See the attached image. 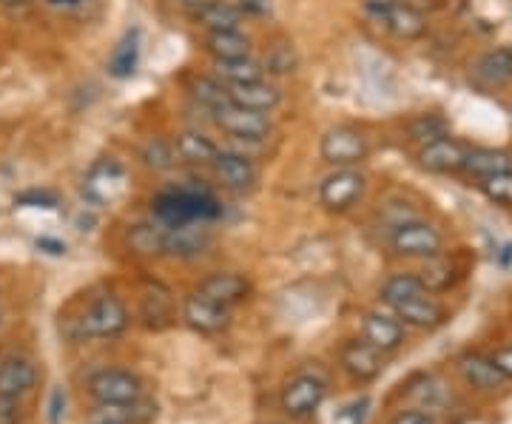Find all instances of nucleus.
Listing matches in <instances>:
<instances>
[{
    "label": "nucleus",
    "instance_id": "nucleus-39",
    "mask_svg": "<svg viewBox=\"0 0 512 424\" xmlns=\"http://www.w3.org/2000/svg\"><path fill=\"white\" fill-rule=\"evenodd\" d=\"M63 413H66V393L55 388L52 390V399H49V424L63 422Z\"/></svg>",
    "mask_w": 512,
    "mask_h": 424
},
{
    "label": "nucleus",
    "instance_id": "nucleus-10",
    "mask_svg": "<svg viewBox=\"0 0 512 424\" xmlns=\"http://www.w3.org/2000/svg\"><path fill=\"white\" fill-rule=\"evenodd\" d=\"M214 123L225 134H231L234 140H245V143H262L271 134V117L268 114L239 109L234 103H228V106L214 111Z\"/></svg>",
    "mask_w": 512,
    "mask_h": 424
},
{
    "label": "nucleus",
    "instance_id": "nucleus-3",
    "mask_svg": "<svg viewBox=\"0 0 512 424\" xmlns=\"http://www.w3.org/2000/svg\"><path fill=\"white\" fill-rule=\"evenodd\" d=\"M128 308L123 299L114 294H103L77 319V336L80 339H117L128 328Z\"/></svg>",
    "mask_w": 512,
    "mask_h": 424
},
{
    "label": "nucleus",
    "instance_id": "nucleus-1",
    "mask_svg": "<svg viewBox=\"0 0 512 424\" xmlns=\"http://www.w3.org/2000/svg\"><path fill=\"white\" fill-rule=\"evenodd\" d=\"M154 220L165 228L180 225H208L222 214L220 203L202 188H171L151 200Z\"/></svg>",
    "mask_w": 512,
    "mask_h": 424
},
{
    "label": "nucleus",
    "instance_id": "nucleus-8",
    "mask_svg": "<svg viewBox=\"0 0 512 424\" xmlns=\"http://www.w3.org/2000/svg\"><path fill=\"white\" fill-rule=\"evenodd\" d=\"M367 180L359 168H336L319 185V203L330 214H345L365 197Z\"/></svg>",
    "mask_w": 512,
    "mask_h": 424
},
{
    "label": "nucleus",
    "instance_id": "nucleus-16",
    "mask_svg": "<svg viewBox=\"0 0 512 424\" xmlns=\"http://www.w3.org/2000/svg\"><path fill=\"white\" fill-rule=\"evenodd\" d=\"M194 291L205 299H211V302H217V305L234 308L242 299L251 296V279L242 277L237 271H217V274H208L205 279H200V285Z\"/></svg>",
    "mask_w": 512,
    "mask_h": 424
},
{
    "label": "nucleus",
    "instance_id": "nucleus-22",
    "mask_svg": "<svg viewBox=\"0 0 512 424\" xmlns=\"http://www.w3.org/2000/svg\"><path fill=\"white\" fill-rule=\"evenodd\" d=\"M228 103H234L239 109L271 114L282 103V92L276 89L274 83H268V80L239 83V86H228Z\"/></svg>",
    "mask_w": 512,
    "mask_h": 424
},
{
    "label": "nucleus",
    "instance_id": "nucleus-46",
    "mask_svg": "<svg viewBox=\"0 0 512 424\" xmlns=\"http://www.w3.org/2000/svg\"><path fill=\"white\" fill-rule=\"evenodd\" d=\"M97 424H123V422H111V419H100Z\"/></svg>",
    "mask_w": 512,
    "mask_h": 424
},
{
    "label": "nucleus",
    "instance_id": "nucleus-23",
    "mask_svg": "<svg viewBox=\"0 0 512 424\" xmlns=\"http://www.w3.org/2000/svg\"><path fill=\"white\" fill-rule=\"evenodd\" d=\"M211 248V234L205 225H180V228H168L165 237V257L191 259L200 257Z\"/></svg>",
    "mask_w": 512,
    "mask_h": 424
},
{
    "label": "nucleus",
    "instance_id": "nucleus-6",
    "mask_svg": "<svg viewBox=\"0 0 512 424\" xmlns=\"http://www.w3.org/2000/svg\"><path fill=\"white\" fill-rule=\"evenodd\" d=\"M365 12L399 40H421L427 35V18L410 3L399 0H365Z\"/></svg>",
    "mask_w": 512,
    "mask_h": 424
},
{
    "label": "nucleus",
    "instance_id": "nucleus-34",
    "mask_svg": "<svg viewBox=\"0 0 512 424\" xmlns=\"http://www.w3.org/2000/svg\"><path fill=\"white\" fill-rule=\"evenodd\" d=\"M140 163L151 171H168L177 163V154H174L171 143H165L160 137H151L146 146L140 148Z\"/></svg>",
    "mask_w": 512,
    "mask_h": 424
},
{
    "label": "nucleus",
    "instance_id": "nucleus-30",
    "mask_svg": "<svg viewBox=\"0 0 512 424\" xmlns=\"http://www.w3.org/2000/svg\"><path fill=\"white\" fill-rule=\"evenodd\" d=\"M137 63H140V29H128L111 49L109 74L117 80H126L137 72Z\"/></svg>",
    "mask_w": 512,
    "mask_h": 424
},
{
    "label": "nucleus",
    "instance_id": "nucleus-19",
    "mask_svg": "<svg viewBox=\"0 0 512 424\" xmlns=\"http://www.w3.org/2000/svg\"><path fill=\"white\" fill-rule=\"evenodd\" d=\"M458 373L461 379L470 385L473 390H481V393H493V390H501L507 385V379L501 376V370L495 368L490 356H481V353H464L458 356Z\"/></svg>",
    "mask_w": 512,
    "mask_h": 424
},
{
    "label": "nucleus",
    "instance_id": "nucleus-4",
    "mask_svg": "<svg viewBox=\"0 0 512 424\" xmlns=\"http://www.w3.org/2000/svg\"><path fill=\"white\" fill-rule=\"evenodd\" d=\"M390 248L404 259H430L444 254V237L430 222L402 220L390 231Z\"/></svg>",
    "mask_w": 512,
    "mask_h": 424
},
{
    "label": "nucleus",
    "instance_id": "nucleus-48",
    "mask_svg": "<svg viewBox=\"0 0 512 424\" xmlns=\"http://www.w3.org/2000/svg\"><path fill=\"white\" fill-rule=\"evenodd\" d=\"M271 424H279V422H271Z\"/></svg>",
    "mask_w": 512,
    "mask_h": 424
},
{
    "label": "nucleus",
    "instance_id": "nucleus-25",
    "mask_svg": "<svg viewBox=\"0 0 512 424\" xmlns=\"http://www.w3.org/2000/svg\"><path fill=\"white\" fill-rule=\"evenodd\" d=\"M165 237H168V228L160 222H140L128 231V251L137 254V257L157 259L165 257Z\"/></svg>",
    "mask_w": 512,
    "mask_h": 424
},
{
    "label": "nucleus",
    "instance_id": "nucleus-35",
    "mask_svg": "<svg viewBox=\"0 0 512 424\" xmlns=\"http://www.w3.org/2000/svg\"><path fill=\"white\" fill-rule=\"evenodd\" d=\"M478 188H481V194L490 203L501 205V208H512V168L510 171H498L493 177L481 180Z\"/></svg>",
    "mask_w": 512,
    "mask_h": 424
},
{
    "label": "nucleus",
    "instance_id": "nucleus-17",
    "mask_svg": "<svg viewBox=\"0 0 512 424\" xmlns=\"http://www.w3.org/2000/svg\"><path fill=\"white\" fill-rule=\"evenodd\" d=\"M393 316L404 328H419V331H436L444 322V308L430 294H419L393 305Z\"/></svg>",
    "mask_w": 512,
    "mask_h": 424
},
{
    "label": "nucleus",
    "instance_id": "nucleus-15",
    "mask_svg": "<svg viewBox=\"0 0 512 424\" xmlns=\"http://www.w3.org/2000/svg\"><path fill=\"white\" fill-rule=\"evenodd\" d=\"M464 157H467V148L461 146L458 140H453L450 134L424 143L419 148V154H416L419 166L424 171H430V174H461Z\"/></svg>",
    "mask_w": 512,
    "mask_h": 424
},
{
    "label": "nucleus",
    "instance_id": "nucleus-44",
    "mask_svg": "<svg viewBox=\"0 0 512 424\" xmlns=\"http://www.w3.org/2000/svg\"><path fill=\"white\" fill-rule=\"evenodd\" d=\"M177 3L183 6L185 12H191V15H194V12H200L202 6H208L211 0H177Z\"/></svg>",
    "mask_w": 512,
    "mask_h": 424
},
{
    "label": "nucleus",
    "instance_id": "nucleus-29",
    "mask_svg": "<svg viewBox=\"0 0 512 424\" xmlns=\"http://www.w3.org/2000/svg\"><path fill=\"white\" fill-rule=\"evenodd\" d=\"M416 277H419L421 288L427 294H444V291H450L456 285L461 274H458V268L450 259L439 254V257L424 259V265H421V271Z\"/></svg>",
    "mask_w": 512,
    "mask_h": 424
},
{
    "label": "nucleus",
    "instance_id": "nucleus-21",
    "mask_svg": "<svg viewBox=\"0 0 512 424\" xmlns=\"http://www.w3.org/2000/svg\"><path fill=\"white\" fill-rule=\"evenodd\" d=\"M37 385L35 362L12 356L0 362V399H23Z\"/></svg>",
    "mask_w": 512,
    "mask_h": 424
},
{
    "label": "nucleus",
    "instance_id": "nucleus-20",
    "mask_svg": "<svg viewBox=\"0 0 512 424\" xmlns=\"http://www.w3.org/2000/svg\"><path fill=\"white\" fill-rule=\"evenodd\" d=\"M362 339L376 351L393 353L404 345V325L396 316L365 314L362 316Z\"/></svg>",
    "mask_w": 512,
    "mask_h": 424
},
{
    "label": "nucleus",
    "instance_id": "nucleus-5",
    "mask_svg": "<svg viewBox=\"0 0 512 424\" xmlns=\"http://www.w3.org/2000/svg\"><path fill=\"white\" fill-rule=\"evenodd\" d=\"M86 393L97 405H131L143 399V379L123 368H103L89 376Z\"/></svg>",
    "mask_w": 512,
    "mask_h": 424
},
{
    "label": "nucleus",
    "instance_id": "nucleus-12",
    "mask_svg": "<svg viewBox=\"0 0 512 424\" xmlns=\"http://www.w3.org/2000/svg\"><path fill=\"white\" fill-rule=\"evenodd\" d=\"M339 368L348 373L353 382H376L384 373V353L367 345L365 339H350L339 351Z\"/></svg>",
    "mask_w": 512,
    "mask_h": 424
},
{
    "label": "nucleus",
    "instance_id": "nucleus-41",
    "mask_svg": "<svg viewBox=\"0 0 512 424\" xmlns=\"http://www.w3.org/2000/svg\"><path fill=\"white\" fill-rule=\"evenodd\" d=\"M20 422V399H0V424Z\"/></svg>",
    "mask_w": 512,
    "mask_h": 424
},
{
    "label": "nucleus",
    "instance_id": "nucleus-47",
    "mask_svg": "<svg viewBox=\"0 0 512 424\" xmlns=\"http://www.w3.org/2000/svg\"><path fill=\"white\" fill-rule=\"evenodd\" d=\"M242 3H259V0H242Z\"/></svg>",
    "mask_w": 512,
    "mask_h": 424
},
{
    "label": "nucleus",
    "instance_id": "nucleus-24",
    "mask_svg": "<svg viewBox=\"0 0 512 424\" xmlns=\"http://www.w3.org/2000/svg\"><path fill=\"white\" fill-rule=\"evenodd\" d=\"M512 168V154L501 151V148H467V157H464V166L461 174L473 177V180H487L498 171H510Z\"/></svg>",
    "mask_w": 512,
    "mask_h": 424
},
{
    "label": "nucleus",
    "instance_id": "nucleus-7",
    "mask_svg": "<svg viewBox=\"0 0 512 424\" xmlns=\"http://www.w3.org/2000/svg\"><path fill=\"white\" fill-rule=\"evenodd\" d=\"M319 154L333 168H356L362 160H367L370 146H367V137L359 129H353V126H333V129L322 134Z\"/></svg>",
    "mask_w": 512,
    "mask_h": 424
},
{
    "label": "nucleus",
    "instance_id": "nucleus-2",
    "mask_svg": "<svg viewBox=\"0 0 512 424\" xmlns=\"http://www.w3.org/2000/svg\"><path fill=\"white\" fill-rule=\"evenodd\" d=\"M325 399H328V379L302 370L285 382V388L279 393V407L291 422H305L316 416V410L325 405Z\"/></svg>",
    "mask_w": 512,
    "mask_h": 424
},
{
    "label": "nucleus",
    "instance_id": "nucleus-32",
    "mask_svg": "<svg viewBox=\"0 0 512 424\" xmlns=\"http://www.w3.org/2000/svg\"><path fill=\"white\" fill-rule=\"evenodd\" d=\"M419 294H427L424 288H421V282L416 274H396V277L384 279L382 291H379V296H382L384 305H399V302H404V299H410V296H419Z\"/></svg>",
    "mask_w": 512,
    "mask_h": 424
},
{
    "label": "nucleus",
    "instance_id": "nucleus-36",
    "mask_svg": "<svg viewBox=\"0 0 512 424\" xmlns=\"http://www.w3.org/2000/svg\"><path fill=\"white\" fill-rule=\"evenodd\" d=\"M444 134H447V131H444V123H441L439 117H433V114H424V117L410 123V137L419 140L421 146L430 143V140H439Z\"/></svg>",
    "mask_w": 512,
    "mask_h": 424
},
{
    "label": "nucleus",
    "instance_id": "nucleus-43",
    "mask_svg": "<svg viewBox=\"0 0 512 424\" xmlns=\"http://www.w3.org/2000/svg\"><path fill=\"white\" fill-rule=\"evenodd\" d=\"M37 248H46V254H55V257L66 254V245L57 240H37Z\"/></svg>",
    "mask_w": 512,
    "mask_h": 424
},
{
    "label": "nucleus",
    "instance_id": "nucleus-37",
    "mask_svg": "<svg viewBox=\"0 0 512 424\" xmlns=\"http://www.w3.org/2000/svg\"><path fill=\"white\" fill-rule=\"evenodd\" d=\"M15 205H23V208H46V211H55L60 200H57L55 191H46V188H29L15 197Z\"/></svg>",
    "mask_w": 512,
    "mask_h": 424
},
{
    "label": "nucleus",
    "instance_id": "nucleus-42",
    "mask_svg": "<svg viewBox=\"0 0 512 424\" xmlns=\"http://www.w3.org/2000/svg\"><path fill=\"white\" fill-rule=\"evenodd\" d=\"M490 359H493L495 368L501 370V376H504L507 382H512V345L510 348H501V351H495Z\"/></svg>",
    "mask_w": 512,
    "mask_h": 424
},
{
    "label": "nucleus",
    "instance_id": "nucleus-18",
    "mask_svg": "<svg viewBox=\"0 0 512 424\" xmlns=\"http://www.w3.org/2000/svg\"><path fill=\"white\" fill-rule=\"evenodd\" d=\"M140 319L148 331H165L174 322V296L160 282H148L140 294Z\"/></svg>",
    "mask_w": 512,
    "mask_h": 424
},
{
    "label": "nucleus",
    "instance_id": "nucleus-40",
    "mask_svg": "<svg viewBox=\"0 0 512 424\" xmlns=\"http://www.w3.org/2000/svg\"><path fill=\"white\" fill-rule=\"evenodd\" d=\"M390 424H436V419L430 413H421V410H402L393 416Z\"/></svg>",
    "mask_w": 512,
    "mask_h": 424
},
{
    "label": "nucleus",
    "instance_id": "nucleus-9",
    "mask_svg": "<svg viewBox=\"0 0 512 424\" xmlns=\"http://www.w3.org/2000/svg\"><path fill=\"white\" fill-rule=\"evenodd\" d=\"M180 314H183L185 325L194 333H202V336H220L231 328V308L217 305L197 291L185 296Z\"/></svg>",
    "mask_w": 512,
    "mask_h": 424
},
{
    "label": "nucleus",
    "instance_id": "nucleus-31",
    "mask_svg": "<svg viewBox=\"0 0 512 424\" xmlns=\"http://www.w3.org/2000/svg\"><path fill=\"white\" fill-rule=\"evenodd\" d=\"M214 77L222 80L225 86H239V83H254L265 80L262 63L254 57H237V60H214Z\"/></svg>",
    "mask_w": 512,
    "mask_h": 424
},
{
    "label": "nucleus",
    "instance_id": "nucleus-13",
    "mask_svg": "<svg viewBox=\"0 0 512 424\" xmlns=\"http://www.w3.org/2000/svg\"><path fill=\"white\" fill-rule=\"evenodd\" d=\"M470 80L481 92H498L512 83V49L498 46L478 57L470 66Z\"/></svg>",
    "mask_w": 512,
    "mask_h": 424
},
{
    "label": "nucleus",
    "instance_id": "nucleus-28",
    "mask_svg": "<svg viewBox=\"0 0 512 424\" xmlns=\"http://www.w3.org/2000/svg\"><path fill=\"white\" fill-rule=\"evenodd\" d=\"M194 23L202 26L205 32H228L242 26V6L225 3V0H211L208 6H202L200 12H194Z\"/></svg>",
    "mask_w": 512,
    "mask_h": 424
},
{
    "label": "nucleus",
    "instance_id": "nucleus-26",
    "mask_svg": "<svg viewBox=\"0 0 512 424\" xmlns=\"http://www.w3.org/2000/svg\"><path fill=\"white\" fill-rule=\"evenodd\" d=\"M251 37L242 29H228V32H208L205 35V52L214 60H237V57H251Z\"/></svg>",
    "mask_w": 512,
    "mask_h": 424
},
{
    "label": "nucleus",
    "instance_id": "nucleus-45",
    "mask_svg": "<svg viewBox=\"0 0 512 424\" xmlns=\"http://www.w3.org/2000/svg\"><path fill=\"white\" fill-rule=\"evenodd\" d=\"M26 3H32V0H0V6H9V9H15V6H26Z\"/></svg>",
    "mask_w": 512,
    "mask_h": 424
},
{
    "label": "nucleus",
    "instance_id": "nucleus-33",
    "mask_svg": "<svg viewBox=\"0 0 512 424\" xmlns=\"http://www.w3.org/2000/svg\"><path fill=\"white\" fill-rule=\"evenodd\" d=\"M191 94H194V100L205 106V109L217 111L222 106H228V86L217 80V77H197L194 83H191Z\"/></svg>",
    "mask_w": 512,
    "mask_h": 424
},
{
    "label": "nucleus",
    "instance_id": "nucleus-38",
    "mask_svg": "<svg viewBox=\"0 0 512 424\" xmlns=\"http://www.w3.org/2000/svg\"><path fill=\"white\" fill-rule=\"evenodd\" d=\"M265 72H271V74H291L296 72L293 66H296V60H293V49L291 46H276L274 49V55L268 57L265 60Z\"/></svg>",
    "mask_w": 512,
    "mask_h": 424
},
{
    "label": "nucleus",
    "instance_id": "nucleus-14",
    "mask_svg": "<svg viewBox=\"0 0 512 424\" xmlns=\"http://www.w3.org/2000/svg\"><path fill=\"white\" fill-rule=\"evenodd\" d=\"M211 168H214L222 188H228L231 194H248V191H254L256 180H259L254 160L239 151H220Z\"/></svg>",
    "mask_w": 512,
    "mask_h": 424
},
{
    "label": "nucleus",
    "instance_id": "nucleus-27",
    "mask_svg": "<svg viewBox=\"0 0 512 424\" xmlns=\"http://www.w3.org/2000/svg\"><path fill=\"white\" fill-rule=\"evenodd\" d=\"M174 154L191 166H211L217 160L220 148H217V143H211V137H205L202 131H183V134H177Z\"/></svg>",
    "mask_w": 512,
    "mask_h": 424
},
{
    "label": "nucleus",
    "instance_id": "nucleus-11",
    "mask_svg": "<svg viewBox=\"0 0 512 424\" xmlns=\"http://www.w3.org/2000/svg\"><path fill=\"white\" fill-rule=\"evenodd\" d=\"M126 188V171L117 160L111 157H103L97 160L86 180H83V197L94 205H109L120 197V191Z\"/></svg>",
    "mask_w": 512,
    "mask_h": 424
}]
</instances>
